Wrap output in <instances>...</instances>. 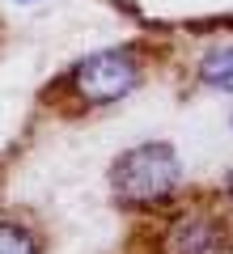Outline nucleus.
Instances as JSON below:
<instances>
[{
  "label": "nucleus",
  "instance_id": "39448f33",
  "mask_svg": "<svg viewBox=\"0 0 233 254\" xmlns=\"http://www.w3.org/2000/svg\"><path fill=\"white\" fill-rule=\"evenodd\" d=\"M0 254H38V237L13 220H0Z\"/></svg>",
  "mask_w": 233,
  "mask_h": 254
},
{
  "label": "nucleus",
  "instance_id": "20e7f679",
  "mask_svg": "<svg viewBox=\"0 0 233 254\" xmlns=\"http://www.w3.org/2000/svg\"><path fill=\"white\" fill-rule=\"evenodd\" d=\"M199 81L221 93H233V47H216L199 60Z\"/></svg>",
  "mask_w": 233,
  "mask_h": 254
},
{
  "label": "nucleus",
  "instance_id": "f03ea898",
  "mask_svg": "<svg viewBox=\"0 0 233 254\" xmlns=\"http://www.w3.org/2000/svg\"><path fill=\"white\" fill-rule=\"evenodd\" d=\"M140 85V64L127 51H93L72 68V89L85 106H106L119 102Z\"/></svg>",
  "mask_w": 233,
  "mask_h": 254
},
{
  "label": "nucleus",
  "instance_id": "423d86ee",
  "mask_svg": "<svg viewBox=\"0 0 233 254\" xmlns=\"http://www.w3.org/2000/svg\"><path fill=\"white\" fill-rule=\"evenodd\" d=\"M225 190H229V203H233V178H229V187H225Z\"/></svg>",
  "mask_w": 233,
  "mask_h": 254
},
{
  "label": "nucleus",
  "instance_id": "f257e3e1",
  "mask_svg": "<svg viewBox=\"0 0 233 254\" xmlns=\"http://www.w3.org/2000/svg\"><path fill=\"white\" fill-rule=\"evenodd\" d=\"M178 182H182V161L161 140L127 148L110 165V190L127 208H157V203L174 199Z\"/></svg>",
  "mask_w": 233,
  "mask_h": 254
},
{
  "label": "nucleus",
  "instance_id": "7ed1b4c3",
  "mask_svg": "<svg viewBox=\"0 0 233 254\" xmlns=\"http://www.w3.org/2000/svg\"><path fill=\"white\" fill-rule=\"evenodd\" d=\"M225 246H229L225 225L216 216H204V212L174 220L165 233V254H225Z\"/></svg>",
  "mask_w": 233,
  "mask_h": 254
}]
</instances>
